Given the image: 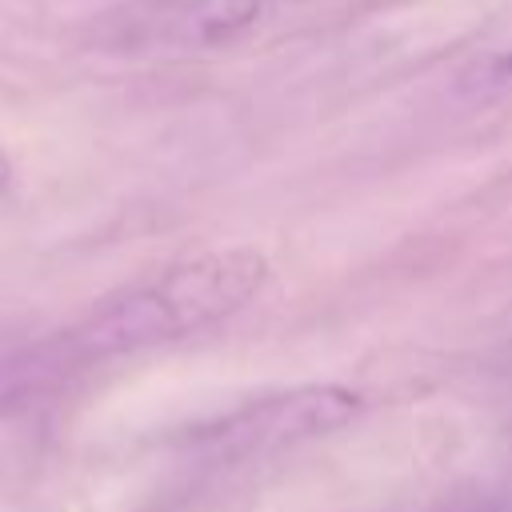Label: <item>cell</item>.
Returning a JSON list of instances; mask_svg holds the SVG:
<instances>
[{
  "instance_id": "1",
  "label": "cell",
  "mask_w": 512,
  "mask_h": 512,
  "mask_svg": "<svg viewBox=\"0 0 512 512\" xmlns=\"http://www.w3.org/2000/svg\"><path fill=\"white\" fill-rule=\"evenodd\" d=\"M268 280L264 252L248 244L200 252L152 284H136L104 300L80 328L76 348L84 356H120L148 344L180 340L232 312H240Z\"/></svg>"
},
{
  "instance_id": "2",
  "label": "cell",
  "mask_w": 512,
  "mask_h": 512,
  "mask_svg": "<svg viewBox=\"0 0 512 512\" xmlns=\"http://www.w3.org/2000/svg\"><path fill=\"white\" fill-rule=\"evenodd\" d=\"M360 412V396L340 384H300L280 396H264L252 404H240L220 424L204 432V440L216 452L228 456H252V452H276L288 444H304L316 436H328Z\"/></svg>"
},
{
  "instance_id": "3",
  "label": "cell",
  "mask_w": 512,
  "mask_h": 512,
  "mask_svg": "<svg viewBox=\"0 0 512 512\" xmlns=\"http://www.w3.org/2000/svg\"><path fill=\"white\" fill-rule=\"evenodd\" d=\"M260 16V0H192L188 36L196 44H224Z\"/></svg>"
},
{
  "instance_id": "4",
  "label": "cell",
  "mask_w": 512,
  "mask_h": 512,
  "mask_svg": "<svg viewBox=\"0 0 512 512\" xmlns=\"http://www.w3.org/2000/svg\"><path fill=\"white\" fill-rule=\"evenodd\" d=\"M484 512H512V480H504V484L484 500Z\"/></svg>"
},
{
  "instance_id": "5",
  "label": "cell",
  "mask_w": 512,
  "mask_h": 512,
  "mask_svg": "<svg viewBox=\"0 0 512 512\" xmlns=\"http://www.w3.org/2000/svg\"><path fill=\"white\" fill-rule=\"evenodd\" d=\"M8 176H12V164H8V156H4V152H0V188H4V184H8Z\"/></svg>"
},
{
  "instance_id": "6",
  "label": "cell",
  "mask_w": 512,
  "mask_h": 512,
  "mask_svg": "<svg viewBox=\"0 0 512 512\" xmlns=\"http://www.w3.org/2000/svg\"><path fill=\"white\" fill-rule=\"evenodd\" d=\"M500 72H512V52H508V56L500 60Z\"/></svg>"
}]
</instances>
